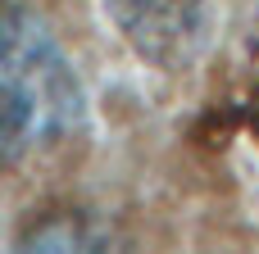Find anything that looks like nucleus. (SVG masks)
<instances>
[{
	"instance_id": "obj_1",
	"label": "nucleus",
	"mask_w": 259,
	"mask_h": 254,
	"mask_svg": "<svg viewBox=\"0 0 259 254\" xmlns=\"http://www.w3.org/2000/svg\"><path fill=\"white\" fill-rule=\"evenodd\" d=\"M82 118L87 95L50 23L23 0H0V168L68 141Z\"/></svg>"
},
{
	"instance_id": "obj_2",
	"label": "nucleus",
	"mask_w": 259,
	"mask_h": 254,
	"mask_svg": "<svg viewBox=\"0 0 259 254\" xmlns=\"http://www.w3.org/2000/svg\"><path fill=\"white\" fill-rule=\"evenodd\" d=\"M132 55L159 73L191 68L214 27V0H100Z\"/></svg>"
},
{
	"instance_id": "obj_3",
	"label": "nucleus",
	"mask_w": 259,
	"mask_h": 254,
	"mask_svg": "<svg viewBox=\"0 0 259 254\" xmlns=\"http://www.w3.org/2000/svg\"><path fill=\"white\" fill-rule=\"evenodd\" d=\"M255 50H259V0H255Z\"/></svg>"
}]
</instances>
